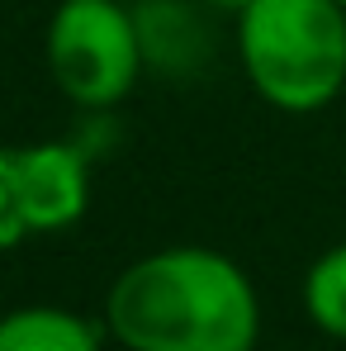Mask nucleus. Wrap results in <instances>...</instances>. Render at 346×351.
Masks as SVG:
<instances>
[{
    "instance_id": "5",
    "label": "nucleus",
    "mask_w": 346,
    "mask_h": 351,
    "mask_svg": "<svg viewBox=\"0 0 346 351\" xmlns=\"http://www.w3.org/2000/svg\"><path fill=\"white\" fill-rule=\"evenodd\" d=\"M0 351H105V328L58 304H24L0 313Z\"/></svg>"
},
{
    "instance_id": "3",
    "label": "nucleus",
    "mask_w": 346,
    "mask_h": 351,
    "mask_svg": "<svg viewBox=\"0 0 346 351\" xmlns=\"http://www.w3.org/2000/svg\"><path fill=\"white\" fill-rule=\"evenodd\" d=\"M43 43L53 86L81 110H114L147 66L133 0H58Z\"/></svg>"
},
{
    "instance_id": "9",
    "label": "nucleus",
    "mask_w": 346,
    "mask_h": 351,
    "mask_svg": "<svg viewBox=\"0 0 346 351\" xmlns=\"http://www.w3.org/2000/svg\"><path fill=\"white\" fill-rule=\"evenodd\" d=\"M337 5H342V10H346V0H337Z\"/></svg>"
},
{
    "instance_id": "7",
    "label": "nucleus",
    "mask_w": 346,
    "mask_h": 351,
    "mask_svg": "<svg viewBox=\"0 0 346 351\" xmlns=\"http://www.w3.org/2000/svg\"><path fill=\"white\" fill-rule=\"evenodd\" d=\"M24 237H34L24 195H19V171H14V143H0V252H14Z\"/></svg>"
},
{
    "instance_id": "4",
    "label": "nucleus",
    "mask_w": 346,
    "mask_h": 351,
    "mask_svg": "<svg viewBox=\"0 0 346 351\" xmlns=\"http://www.w3.org/2000/svg\"><path fill=\"white\" fill-rule=\"evenodd\" d=\"M14 171L29 228L66 233L90 209V152L81 143H14Z\"/></svg>"
},
{
    "instance_id": "8",
    "label": "nucleus",
    "mask_w": 346,
    "mask_h": 351,
    "mask_svg": "<svg viewBox=\"0 0 346 351\" xmlns=\"http://www.w3.org/2000/svg\"><path fill=\"white\" fill-rule=\"evenodd\" d=\"M199 5H209V10H223V14H232V19H237V14H242L251 0H199Z\"/></svg>"
},
{
    "instance_id": "6",
    "label": "nucleus",
    "mask_w": 346,
    "mask_h": 351,
    "mask_svg": "<svg viewBox=\"0 0 346 351\" xmlns=\"http://www.w3.org/2000/svg\"><path fill=\"white\" fill-rule=\"evenodd\" d=\"M304 308L318 332L346 342V242L328 247L304 276Z\"/></svg>"
},
{
    "instance_id": "1",
    "label": "nucleus",
    "mask_w": 346,
    "mask_h": 351,
    "mask_svg": "<svg viewBox=\"0 0 346 351\" xmlns=\"http://www.w3.org/2000/svg\"><path fill=\"white\" fill-rule=\"evenodd\" d=\"M105 328L128 351H256L261 299L223 252L162 247L114 276Z\"/></svg>"
},
{
    "instance_id": "2",
    "label": "nucleus",
    "mask_w": 346,
    "mask_h": 351,
    "mask_svg": "<svg viewBox=\"0 0 346 351\" xmlns=\"http://www.w3.org/2000/svg\"><path fill=\"white\" fill-rule=\"evenodd\" d=\"M237 62L266 105L328 110L346 90V10L337 0H251L237 14Z\"/></svg>"
}]
</instances>
